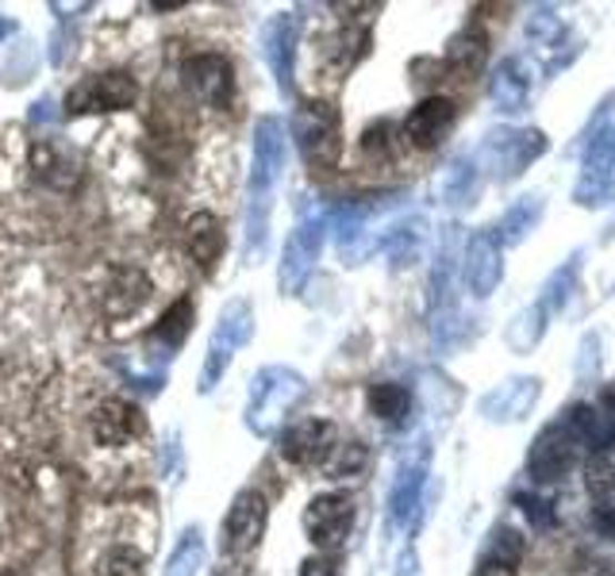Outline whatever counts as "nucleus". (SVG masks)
Returning <instances> with one entry per match:
<instances>
[{
	"mask_svg": "<svg viewBox=\"0 0 615 576\" xmlns=\"http://www.w3.org/2000/svg\"><path fill=\"white\" fill-rule=\"evenodd\" d=\"M296 36H301V16L281 12L265 23L262 31V54L278 78L281 93H293V58H296Z\"/></svg>",
	"mask_w": 615,
	"mask_h": 576,
	"instance_id": "obj_15",
	"label": "nucleus"
},
{
	"mask_svg": "<svg viewBox=\"0 0 615 576\" xmlns=\"http://www.w3.org/2000/svg\"><path fill=\"white\" fill-rule=\"evenodd\" d=\"M204 565V530L201 527H185V534L173 546L170 562H165L162 576H196Z\"/></svg>",
	"mask_w": 615,
	"mask_h": 576,
	"instance_id": "obj_24",
	"label": "nucleus"
},
{
	"mask_svg": "<svg viewBox=\"0 0 615 576\" xmlns=\"http://www.w3.org/2000/svg\"><path fill=\"white\" fill-rule=\"evenodd\" d=\"M573 270H577V265L569 262V265H565V270L558 273V277L551 281V289H546V300H543L546 312H551V307L558 312V307L565 304V296H569V289H573Z\"/></svg>",
	"mask_w": 615,
	"mask_h": 576,
	"instance_id": "obj_34",
	"label": "nucleus"
},
{
	"mask_svg": "<svg viewBox=\"0 0 615 576\" xmlns=\"http://www.w3.org/2000/svg\"><path fill=\"white\" fill-rule=\"evenodd\" d=\"M596 530H601L604 538H615V507H601V512H596Z\"/></svg>",
	"mask_w": 615,
	"mask_h": 576,
	"instance_id": "obj_36",
	"label": "nucleus"
},
{
	"mask_svg": "<svg viewBox=\"0 0 615 576\" xmlns=\"http://www.w3.org/2000/svg\"><path fill=\"white\" fill-rule=\"evenodd\" d=\"M12 31H16V23H12V20H0V39L12 36Z\"/></svg>",
	"mask_w": 615,
	"mask_h": 576,
	"instance_id": "obj_38",
	"label": "nucleus"
},
{
	"mask_svg": "<svg viewBox=\"0 0 615 576\" xmlns=\"http://www.w3.org/2000/svg\"><path fill=\"white\" fill-rule=\"evenodd\" d=\"M412 407V392L404 388V384H373L370 388V412L377 415V420L385 423H404V415H409Z\"/></svg>",
	"mask_w": 615,
	"mask_h": 576,
	"instance_id": "obj_25",
	"label": "nucleus"
},
{
	"mask_svg": "<svg viewBox=\"0 0 615 576\" xmlns=\"http://www.w3.org/2000/svg\"><path fill=\"white\" fill-rule=\"evenodd\" d=\"M185 246H189V254H193L196 265L212 270L215 257L223 254V228H220V220H215L212 212H196L193 220H189V228H185Z\"/></svg>",
	"mask_w": 615,
	"mask_h": 576,
	"instance_id": "obj_22",
	"label": "nucleus"
},
{
	"mask_svg": "<svg viewBox=\"0 0 615 576\" xmlns=\"http://www.w3.org/2000/svg\"><path fill=\"white\" fill-rule=\"evenodd\" d=\"M423 473H427V454L412 457V462L401 465L393 484V496H389V519L393 527H404L412 519V512L420 507V492H423Z\"/></svg>",
	"mask_w": 615,
	"mask_h": 576,
	"instance_id": "obj_19",
	"label": "nucleus"
},
{
	"mask_svg": "<svg viewBox=\"0 0 615 576\" xmlns=\"http://www.w3.org/2000/svg\"><path fill=\"white\" fill-rule=\"evenodd\" d=\"M396 576H415V554L412 549H404L401 562H396Z\"/></svg>",
	"mask_w": 615,
	"mask_h": 576,
	"instance_id": "obj_37",
	"label": "nucleus"
},
{
	"mask_svg": "<svg viewBox=\"0 0 615 576\" xmlns=\"http://www.w3.org/2000/svg\"><path fill=\"white\" fill-rule=\"evenodd\" d=\"M301 576H339V569L327 562V557H308L304 569H301Z\"/></svg>",
	"mask_w": 615,
	"mask_h": 576,
	"instance_id": "obj_35",
	"label": "nucleus"
},
{
	"mask_svg": "<svg viewBox=\"0 0 615 576\" xmlns=\"http://www.w3.org/2000/svg\"><path fill=\"white\" fill-rule=\"evenodd\" d=\"M139 100V85L131 73H93V78L78 81L65 93V115H93V112H115V108H131Z\"/></svg>",
	"mask_w": 615,
	"mask_h": 576,
	"instance_id": "obj_5",
	"label": "nucleus"
},
{
	"mask_svg": "<svg viewBox=\"0 0 615 576\" xmlns=\"http://www.w3.org/2000/svg\"><path fill=\"white\" fill-rule=\"evenodd\" d=\"M254 335V312L246 300H228L215 320V331H212V342H208V354H204V365H201V377H196V392L208 396V392L220 384V377L228 373L231 357L235 350H243L246 342Z\"/></svg>",
	"mask_w": 615,
	"mask_h": 576,
	"instance_id": "obj_3",
	"label": "nucleus"
},
{
	"mask_svg": "<svg viewBox=\"0 0 615 576\" xmlns=\"http://www.w3.org/2000/svg\"><path fill=\"white\" fill-rule=\"evenodd\" d=\"M89 431H93L97 446L120 449L128 442H139L147 434V415L139 412L131 400H104L93 415H89Z\"/></svg>",
	"mask_w": 615,
	"mask_h": 576,
	"instance_id": "obj_12",
	"label": "nucleus"
},
{
	"mask_svg": "<svg viewBox=\"0 0 615 576\" xmlns=\"http://www.w3.org/2000/svg\"><path fill=\"white\" fill-rule=\"evenodd\" d=\"M293 135L312 170H331L339 162V112L327 100H304L293 115Z\"/></svg>",
	"mask_w": 615,
	"mask_h": 576,
	"instance_id": "obj_4",
	"label": "nucleus"
},
{
	"mask_svg": "<svg viewBox=\"0 0 615 576\" xmlns=\"http://www.w3.org/2000/svg\"><path fill=\"white\" fill-rule=\"evenodd\" d=\"M304 396V377L289 365H265L251 377V400H246V427L258 438L281 431L285 415Z\"/></svg>",
	"mask_w": 615,
	"mask_h": 576,
	"instance_id": "obj_2",
	"label": "nucleus"
},
{
	"mask_svg": "<svg viewBox=\"0 0 615 576\" xmlns=\"http://www.w3.org/2000/svg\"><path fill=\"white\" fill-rule=\"evenodd\" d=\"M615 192V128H604L601 139H593L588 146V158H585V170H581V181H577V204H604Z\"/></svg>",
	"mask_w": 615,
	"mask_h": 576,
	"instance_id": "obj_14",
	"label": "nucleus"
},
{
	"mask_svg": "<svg viewBox=\"0 0 615 576\" xmlns=\"http://www.w3.org/2000/svg\"><path fill=\"white\" fill-rule=\"evenodd\" d=\"M577 454H581V442L573 438V431L558 420V423H551V427H546L535 438V446H531V457H527V473L538 484H551V481H558L562 473L573 469Z\"/></svg>",
	"mask_w": 615,
	"mask_h": 576,
	"instance_id": "obj_10",
	"label": "nucleus"
},
{
	"mask_svg": "<svg viewBox=\"0 0 615 576\" xmlns=\"http://www.w3.org/2000/svg\"><path fill=\"white\" fill-rule=\"evenodd\" d=\"M189 323H193V304L189 300H178V304L170 307V312L158 320V327H154V342H165V346H181V338L189 335Z\"/></svg>",
	"mask_w": 615,
	"mask_h": 576,
	"instance_id": "obj_30",
	"label": "nucleus"
},
{
	"mask_svg": "<svg viewBox=\"0 0 615 576\" xmlns=\"http://www.w3.org/2000/svg\"><path fill=\"white\" fill-rule=\"evenodd\" d=\"M515 504L527 512V519L535 523V527H551V523H554V504H551V499L531 496V492H520V496H515Z\"/></svg>",
	"mask_w": 615,
	"mask_h": 576,
	"instance_id": "obj_33",
	"label": "nucleus"
},
{
	"mask_svg": "<svg viewBox=\"0 0 615 576\" xmlns=\"http://www.w3.org/2000/svg\"><path fill=\"white\" fill-rule=\"evenodd\" d=\"M147 300H151V281H147L139 270H131V265H120V270L108 273V285L101 289L104 315H112V320L135 315L139 307L147 304Z\"/></svg>",
	"mask_w": 615,
	"mask_h": 576,
	"instance_id": "obj_18",
	"label": "nucleus"
},
{
	"mask_svg": "<svg viewBox=\"0 0 615 576\" xmlns=\"http://www.w3.org/2000/svg\"><path fill=\"white\" fill-rule=\"evenodd\" d=\"M538 400V381H508L504 388H496L493 396L481 400V415L488 420H520V415L531 412V404Z\"/></svg>",
	"mask_w": 615,
	"mask_h": 576,
	"instance_id": "obj_21",
	"label": "nucleus"
},
{
	"mask_svg": "<svg viewBox=\"0 0 615 576\" xmlns=\"http://www.w3.org/2000/svg\"><path fill=\"white\" fill-rule=\"evenodd\" d=\"M323 246V220L320 215H308L293 228V235L285 242V254H281V270H278V285L285 296H296L304 289L308 273H312L315 257Z\"/></svg>",
	"mask_w": 615,
	"mask_h": 576,
	"instance_id": "obj_6",
	"label": "nucleus"
},
{
	"mask_svg": "<svg viewBox=\"0 0 615 576\" xmlns=\"http://www.w3.org/2000/svg\"><path fill=\"white\" fill-rule=\"evenodd\" d=\"M454 120H458V112H454V100L427 97V100H420V104L412 108L409 120H404V139H409L412 146H420V150H431V146H438L446 135H451Z\"/></svg>",
	"mask_w": 615,
	"mask_h": 576,
	"instance_id": "obj_16",
	"label": "nucleus"
},
{
	"mask_svg": "<svg viewBox=\"0 0 615 576\" xmlns=\"http://www.w3.org/2000/svg\"><path fill=\"white\" fill-rule=\"evenodd\" d=\"M278 449L293 465H320L335 449V427L327 420H296L289 427H281Z\"/></svg>",
	"mask_w": 615,
	"mask_h": 576,
	"instance_id": "obj_13",
	"label": "nucleus"
},
{
	"mask_svg": "<svg viewBox=\"0 0 615 576\" xmlns=\"http://www.w3.org/2000/svg\"><path fill=\"white\" fill-rule=\"evenodd\" d=\"M285 123L281 115H262L254 123V162H251V185H246V262H258L270 239V208L273 189L285 170Z\"/></svg>",
	"mask_w": 615,
	"mask_h": 576,
	"instance_id": "obj_1",
	"label": "nucleus"
},
{
	"mask_svg": "<svg viewBox=\"0 0 615 576\" xmlns=\"http://www.w3.org/2000/svg\"><path fill=\"white\" fill-rule=\"evenodd\" d=\"M97 576H143L147 573V549L131 546V542H115L104 546L93 565Z\"/></svg>",
	"mask_w": 615,
	"mask_h": 576,
	"instance_id": "obj_23",
	"label": "nucleus"
},
{
	"mask_svg": "<svg viewBox=\"0 0 615 576\" xmlns=\"http://www.w3.org/2000/svg\"><path fill=\"white\" fill-rule=\"evenodd\" d=\"M265 519H270V504H265L262 492H254V488L239 492L228 519H223V554L228 557L251 554L265 534Z\"/></svg>",
	"mask_w": 615,
	"mask_h": 576,
	"instance_id": "obj_8",
	"label": "nucleus"
},
{
	"mask_svg": "<svg viewBox=\"0 0 615 576\" xmlns=\"http://www.w3.org/2000/svg\"><path fill=\"white\" fill-rule=\"evenodd\" d=\"M485 54H488V39H485V31H477V28L458 31V36L451 39V47H446V62L462 65V70H477V65L485 62Z\"/></svg>",
	"mask_w": 615,
	"mask_h": 576,
	"instance_id": "obj_26",
	"label": "nucleus"
},
{
	"mask_svg": "<svg viewBox=\"0 0 615 576\" xmlns=\"http://www.w3.org/2000/svg\"><path fill=\"white\" fill-rule=\"evenodd\" d=\"M354 527V496L346 492H327V496H315L304 512V530L315 546L323 549H339L346 542V534Z\"/></svg>",
	"mask_w": 615,
	"mask_h": 576,
	"instance_id": "obj_9",
	"label": "nucleus"
},
{
	"mask_svg": "<svg viewBox=\"0 0 615 576\" xmlns=\"http://www.w3.org/2000/svg\"><path fill=\"white\" fill-rule=\"evenodd\" d=\"M481 576H512L508 569H481Z\"/></svg>",
	"mask_w": 615,
	"mask_h": 576,
	"instance_id": "obj_39",
	"label": "nucleus"
},
{
	"mask_svg": "<svg viewBox=\"0 0 615 576\" xmlns=\"http://www.w3.org/2000/svg\"><path fill=\"white\" fill-rule=\"evenodd\" d=\"M543 135L538 131H493L481 146L488 170H496V178H515L523 165H531L543 154Z\"/></svg>",
	"mask_w": 615,
	"mask_h": 576,
	"instance_id": "obj_11",
	"label": "nucleus"
},
{
	"mask_svg": "<svg viewBox=\"0 0 615 576\" xmlns=\"http://www.w3.org/2000/svg\"><path fill=\"white\" fill-rule=\"evenodd\" d=\"M462 277L473 296H488L496 289V281H501V239H496V231H477L470 239Z\"/></svg>",
	"mask_w": 615,
	"mask_h": 576,
	"instance_id": "obj_17",
	"label": "nucleus"
},
{
	"mask_svg": "<svg viewBox=\"0 0 615 576\" xmlns=\"http://www.w3.org/2000/svg\"><path fill=\"white\" fill-rule=\"evenodd\" d=\"M365 465V446L362 442H343V446L331 449L327 457V473L331 477H354Z\"/></svg>",
	"mask_w": 615,
	"mask_h": 576,
	"instance_id": "obj_32",
	"label": "nucleus"
},
{
	"mask_svg": "<svg viewBox=\"0 0 615 576\" xmlns=\"http://www.w3.org/2000/svg\"><path fill=\"white\" fill-rule=\"evenodd\" d=\"M585 484L593 492H612L615 488V446L588 454V462H585Z\"/></svg>",
	"mask_w": 615,
	"mask_h": 576,
	"instance_id": "obj_31",
	"label": "nucleus"
},
{
	"mask_svg": "<svg viewBox=\"0 0 615 576\" xmlns=\"http://www.w3.org/2000/svg\"><path fill=\"white\" fill-rule=\"evenodd\" d=\"M520 557H523V538L515 534L512 527H496L493 534V542H488V549H485V565L481 569H515L520 565Z\"/></svg>",
	"mask_w": 615,
	"mask_h": 576,
	"instance_id": "obj_27",
	"label": "nucleus"
},
{
	"mask_svg": "<svg viewBox=\"0 0 615 576\" xmlns=\"http://www.w3.org/2000/svg\"><path fill=\"white\" fill-rule=\"evenodd\" d=\"M473 185H477V170H473L470 162H454V165H446V173L438 178V196H443L446 204H470Z\"/></svg>",
	"mask_w": 615,
	"mask_h": 576,
	"instance_id": "obj_28",
	"label": "nucleus"
},
{
	"mask_svg": "<svg viewBox=\"0 0 615 576\" xmlns=\"http://www.w3.org/2000/svg\"><path fill=\"white\" fill-rule=\"evenodd\" d=\"M181 81L201 104L212 108H228L231 104V85H235V70L223 54L204 50V54H189L181 62Z\"/></svg>",
	"mask_w": 615,
	"mask_h": 576,
	"instance_id": "obj_7",
	"label": "nucleus"
},
{
	"mask_svg": "<svg viewBox=\"0 0 615 576\" xmlns=\"http://www.w3.org/2000/svg\"><path fill=\"white\" fill-rule=\"evenodd\" d=\"M488 97L501 112H523L531 97V78H527V65L520 58H508V62L496 65L493 81H488Z\"/></svg>",
	"mask_w": 615,
	"mask_h": 576,
	"instance_id": "obj_20",
	"label": "nucleus"
},
{
	"mask_svg": "<svg viewBox=\"0 0 615 576\" xmlns=\"http://www.w3.org/2000/svg\"><path fill=\"white\" fill-rule=\"evenodd\" d=\"M538 215H543V200L527 196L523 204H515L512 212L504 215V223L496 228V239H501V242H520L538 223Z\"/></svg>",
	"mask_w": 615,
	"mask_h": 576,
	"instance_id": "obj_29",
	"label": "nucleus"
}]
</instances>
